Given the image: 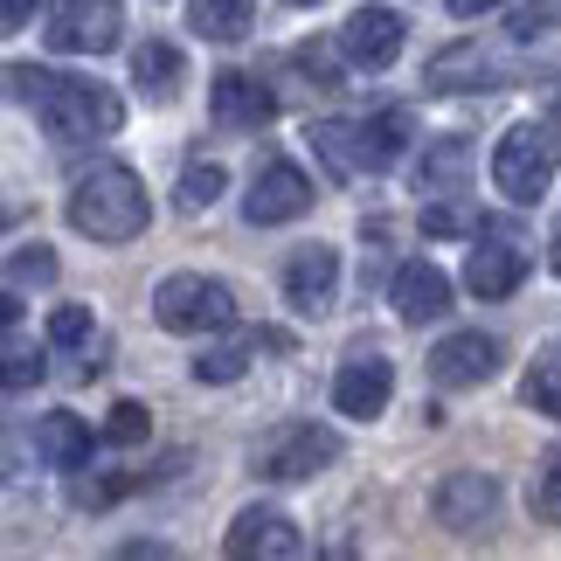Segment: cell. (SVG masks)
<instances>
[{"mask_svg": "<svg viewBox=\"0 0 561 561\" xmlns=\"http://www.w3.org/2000/svg\"><path fill=\"white\" fill-rule=\"evenodd\" d=\"M153 222V202H146V181L133 167H91L70 187V229L91 236V243H133Z\"/></svg>", "mask_w": 561, "mask_h": 561, "instance_id": "6da1fadb", "label": "cell"}, {"mask_svg": "<svg viewBox=\"0 0 561 561\" xmlns=\"http://www.w3.org/2000/svg\"><path fill=\"white\" fill-rule=\"evenodd\" d=\"M35 112L42 125H49L56 139H112L118 125H125V104L112 83H91V77H56V70H42L35 83Z\"/></svg>", "mask_w": 561, "mask_h": 561, "instance_id": "7a4b0ae2", "label": "cell"}, {"mask_svg": "<svg viewBox=\"0 0 561 561\" xmlns=\"http://www.w3.org/2000/svg\"><path fill=\"white\" fill-rule=\"evenodd\" d=\"M554 174H561L554 125H513V133L492 146V187H500L506 202H520V208L541 202V194L554 187Z\"/></svg>", "mask_w": 561, "mask_h": 561, "instance_id": "3957f363", "label": "cell"}, {"mask_svg": "<svg viewBox=\"0 0 561 561\" xmlns=\"http://www.w3.org/2000/svg\"><path fill=\"white\" fill-rule=\"evenodd\" d=\"M153 319L167 333H222V327H236V291L222 277L174 271V277H160V291H153Z\"/></svg>", "mask_w": 561, "mask_h": 561, "instance_id": "277c9868", "label": "cell"}, {"mask_svg": "<svg viewBox=\"0 0 561 561\" xmlns=\"http://www.w3.org/2000/svg\"><path fill=\"white\" fill-rule=\"evenodd\" d=\"M340 458V437L327 423H277L264 444L250 450V471L271 485H291V479H312V471H327Z\"/></svg>", "mask_w": 561, "mask_h": 561, "instance_id": "5b68a950", "label": "cell"}, {"mask_svg": "<svg viewBox=\"0 0 561 561\" xmlns=\"http://www.w3.org/2000/svg\"><path fill=\"white\" fill-rule=\"evenodd\" d=\"M49 49L62 56H112L125 42V8L118 0H49Z\"/></svg>", "mask_w": 561, "mask_h": 561, "instance_id": "8992f818", "label": "cell"}, {"mask_svg": "<svg viewBox=\"0 0 561 561\" xmlns=\"http://www.w3.org/2000/svg\"><path fill=\"white\" fill-rule=\"evenodd\" d=\"M388 396H396V360L375 354V347H354L347 360H340V375H333V409L340 416H354V423H375Z\"/></svg>", "mask_w": 561, "mask_h": 561, "instance_id": "52a82bcc", "label": "cell"}, {"mask_svg": "<svg viewBox=\"0 0 561 561\" xmlns=\"http://www.w3.org/2000/svg\"><path fill=\"white\" fill-rule=\"evenodd\" d=\"M222 554H229V561H298V554H306V534H298L291 513L250 506V513H236Z\"/></svg>", "mask_w": 561, "mask_h": 561, "instance_id": "ba28073f", "label": "cell"}, {"mask_svg": "<svg viewBox=\"0 0 561 561\" xmlns=\"http://www.w3.org/2000/svg\"><path fill=\"white\" fill-rule=\"evenodd\" d=\"M306 208H312V181H306V167H291V160H271L264 174L250 181V194H243V215H250L256 229L298 222Z\"/></svg>", "mask_w": 561, "mask_h": 561, "instance_id": "9c48e42d", "label": "cell"}, {"mask_svg": "<svg viewBox=\"0 0 561 561\" xmlns=\"http://www.w3.org/2000/svg\"><path fill=\"white\" fill-rule=\"evenodd\" d=\"M430 513H437V527H450V534H485L492 513H500V485H492L485 471H450L437 485V500H430Z\"/></svg>", "mask_w": 561, "mask_h": 561, "instance_id": "30bf717a", "label": "cell"}, {"mask_svg": "<svg viewBox=\"0 0 561 561\" xmlns=\"http://www.w3.org/2000/svg\"><path fill=\"white\" fill-rule=\"evenodd\" d=\"M208 112H215L222 133H264V125L277 118V98L250 70H222V77L208 83Z\"/></svg>", "mask_w": 561, "mask_h": 561, "instance_id": "8fae6325", "label": "cell"}, {"mask_svg": "<svg viewBox=\"0 0 561 561\" xmlns=\"http://www.w3.org/2000/svg\"><path fill=\"white\" fill-rule=\"evenodd\" d=\"M430 375H437V388H479V381L500 375V340L492 333H450L430 354Z\"/></svg>", "mask_w": 561, "mask_h": 561, "instance_id": "7c38bea8", "label": "cell"}, {"mask_svg": "<svg viewBox=\"0 0 561 561\" xmlns=\"http://www.w3.org/2000/svg\"><path fill=\"white\" fill-rule=\"evenodd\" d=\"M340 56L360 62V70H388V62L402 56V14H388V8L347 14V28H340Z\"/></svg>", "mask_w": 561, "mask_h": 561, "instance_id": "4fadbf2b", "label": "cell"}, {"mask_svg": "<svg viewBox=\"0 0 561 561\" xmlns=\"http://www.w3.org/2000/svg\"><path fill=\"white\" fill-rule=\"evenodd\" d=\"M333 291H340V250H327V243H306L285 264V298L298 312H333Z\"/></svg>", "mask_w": 561, "mask_h": 561, "instance_id": "5bb4252c", "label": "cell"}, {"mask_svg": "<svg viewBox=\"0 0 561 561\" xmlns=\"http://www.w3.org/2000/svg\"><path fill=\"white\" fill-rule=\"evenodd\" d=\"M388 298H396V312L409 319V327H430V319L450 312V277L437 264H402L396 285H388Z\"/></svg>", "mask_w": 561, "mask_h": 561, "instance_id": "9a60e30c", "label": "cell"}, {"mask_svg": "<svg viewBox=\"0 0 561 561\" xmlns=\"http://www.w3.org/2000/svg\"><path fill=\"white\" fill-rule=\"evenodd\" d=\"M465 285L479 298H513L527 285V250L520 243H479L465 256Z\"/></svg>", "mask_w": 561, "mask_h": 561, "instance_id": "2e32d148", "label": "cell"}, {"mask_svg": "<svg viewBox=\"0 0 561 561\" xmlns=\"http://www.w3.org/2000/svg\"><path fill=\"white\" fill-rule=\"evenodd\" d=\"M360 133V160H368V174H388L402 153H409V139H416V118L402 112V104H388V112H375L368 125H354Z\"/></svg>", "mask_w": 561, "mask_h": 561, "instance_id": "e0dca14e", "label": "cell"}, {"mask_svg": "<svg viewBox=\"0 0 561 561\" xmlns=\"http://www.w3.org/2000/svg\"><path fill=\"white\" fill-rule=\"evenodd\" d=\"M500 83H506V70L485 49H471V42L430 62V91H500Z\"/></svg>", "mask_w": 561, "mask_h": 561, "instance_id": "ac0fdd59", "label": "cell"}, {"mask_svg": "<svg viewBox=\"0 0 561 561\" xmlns=\"http://www.w3.org/2000/svg\"><path fill=\"white\" fill-rule=\"evenodd\" d=\"M35 450H42L56 471H83V465H91V423L70 416V409H56V416H42Z\"/></svg>", "mask_w": 561, "mask_h": 561, "instance_id": "d6986e66", "label": "cell"}, {"mask_svg": "<svg viewBox=\"0 0 561 561\" xmlns=\"http://www.w3.org/2000/svg\"><path fill=\"white\" fill-rule=\"evenodd\" d=\"M133 77H139V91L153 104H174L181 83H187V62H181L174 42H139V49H133Z\"/></svg>", "mask_w": 561, "mask_h": 561, "instance_id": "ffe728a7", "label": "cell"}, {"mask_svg": "<svg viewBox=\"0 0 561 561\" xmlns=\"http://www.w3.org/2000/svg\"><path fill=\"white\" fill-rule=\"evenodd\" d=\"M306 139H312V153L327 160V174H333V181H360V174H368V160H360V133H354V125L327 118V125H312Z\"/></svg>", "mask_w": 561, "mask_h": 561, "instance_id": "44dd1931", "label": "cell"}, {"mask_svg": "<svg viewBox=\"0 0 561 561\" xmlns=\"http://www.w3.org/2000/svg\"><path fill=\"white\" fill-rule=\"evenodd\" d=\"M250 21H256L250 0H194L187 8V28L202 42H236V35H250Z\"/></svg>", "mask_w": 561, "mask_h": 561, "instance_id": "7402d4cb", "label": "cell"}, {"mask_svg": "<svg viewBox=\"0 0 561 561\" xmlns=\"http://www.w3.org/2000/svg\"><path fill=\"white\" fill-rule=\"evenodd\" d=\"M520 396H527L534 416H554V423H561V354H534V368H527V381H520Z\"/></svg>", "mask_w": 561, "mask_h": 561, "instance_id": "603a6c76", "label": "cell"}, {"mask_svg": "<svg viewBox=\"0 0 561 561\" xmlns=\"http://www.w3.org/2000/svg\"><path fill=\"white\" fill-rule=\"evenodd\" d=\"M250 354H256V340H229V347H208L202 360H194V381H243V368H250Z\"/></svg>", "mask_w": 561, "mask_h": 561, "instance_id": "cb8c5ba5", "label": "cell"}, {"mask_svg": "<svg viewBox=\"0 0 561 561\" xmlns=\"http://www.w3.org/2000/svg\"><path fill=\"white\" fill-rule=\"evenodd\" d=\"M458 174H465V146L458 139H437L423 160V194H458Z\"/></svg>", "mask_w": 561, "mask_h": 561, "instance_id": "d4e9b609", "label": "cell"}, {"mask_svg": "<svg viewBox=\"0 0 561 561\" xmlns=\"http://www.w3.org/2000/svg\"><path fill=\"white\" fill-rule=\"evenodd\" d=\"M222 181H229V174H222L215 160H194L187 174H181V187H174V194H181V208H187V215H202V208H215V194H222Z\"/></svg>", "mask_w": 561, "mask_h": 561, "instance_id": "484cf974", "label": "cell"}, {"mask_svg": "<svg viewBox=\"0 0 561 561\" xmlns=\"http://www.w3.org/2000/svg\"><path fill=\"white\" fill-rule=\"evenodd\" d=\"M527 500H534V513H541L548 527H561V450H548V458H541V471H534V492H527Z\"/></svg>", "mask_w": 561, "mask_h": 561, "instance_id": "4316f807", "label": "cell"}, {"mask_svg": "<svg viewBox=\"0 0 561 561\" xmlns=\"http://www.w3.org/2000/svg\"><path fill=\"white\" fill-rule=\"evenodd\" d=\"M42 375H49L42 347H0V388H35Z\"/></svg>", "mask_w": 561, "mask_h": 561, "instance_id": "83f0119b", "label": "cell"}, {"mask_svg": "<svg viewBox=\"0 0 561 561\" xmlns=\"http://www.w3.org/2000/svg\"><path fill=\"white\" fill-rule=\"evenodd\" d=\"M423 229H430V236H479V215H471L465 202H450V194H444L437 208H423Z\"/></svg>", "mask_w": 561, "mask_h": 561, "instance_id": "f1b7e54d", "label": "cell"}, {"mask_svg": "<svg viewBox=\"0 0 561 561\" xmlns=\"http://www.w3.org/2000/svg\"><path fill=\"white\" fill-rule=\"evenodd\" d=\"M146 430H153V416H146V402H118L112 416H104V437H112V444H139Z\"/></svg>", "mask_w": 561, "mask_h": 561, "instance_id": "f546056e", "label": "cell"}, {"mask_svg": "<svg viewBox=\"0 0 561 561\" xmlns=\"http://www.w3.org/2000/svg\"><path fill=\"white\" fill-rule=\"evenodd\" d=\"M49 340L56 347H83V340H91V306H56L49 312Z\"/></svg>", "mask_w": 561, "mask_h": 561, "instance_id": "4dcf8cb0", "label": "cell"}, {"mask_svg": "<svg viewBox=\"0 0 561 561\" xmlns=\"http://www.w3.org/2000/svg\"><path fill=\"white\" fill-rule=\"evenodd\" d=\"M8 271H14V285H49V277H56V256L35 243V250H21Z\"/></svg>", "mask_w": 561, "mask_h": 561, "instance_id": "1f68e13d", "label": "cell"}, {"mask_svg": "<svg viewBox=\"0 0 561 561\" xmlns=\"http://www.w3.org/2000/svg\"><path fill=\"white\" fill-rule=\"evenodd\" d=\"M554 28V0H534V8L513 14V42H541Z\"/></svg>", "mask_w": 561, "mask_h": 561, "instance_id": "d6a6232c", "label": "cell"}, {"mask_svg": "<svg viewBox=\"0 0 561 561\" xmlns=\"http://www.w3.org/2000/svg\"><path fill=\"white\" fill-rule=\"evenodd\" d=\"M35 21V0H0V35H21Z\"/></svg>", "mask_w": 561, "mask_h": 561, "instance_id": "836d02e7", "label": "cell"}, {"mask_svg": "<svg viewBox=\"0 0 561 561\" xmlns=\"http://www.w3.org/2000/svg\"><path fill=\"white\" fill-rule=\"evenodd\" d=\"M444 8H450V14H458V21H471V14H485V8H500V0H444Z\"/></svg>", "mask_w": 561, "mask_h": 561, "instance_id": "e575fe53", "label": "cell"}, {"mask_svg": "<svg viewBox=\"0 0 561 561\" xmlns=\"http://www.w3.org/2000/svg\"><path fill=\"white\" fill-rule=\"evenodd\" d=\"M8 327H21V306H14L8 291H0V333H8Z\"/></svg>", "mask_w": 561, "mask_h": 561, "instance_id": "d590c367", "label": "cell"}, {"mask_svg": "<svg viewBox=\"0 0 561 561\" xmlns=\"http://www.w3.org/2000/svg\"><path fill=\"white\" fill-rule=\"evenodd\" d=\"M548 264L561 271V222H554V236H548Z\"/></svg>", "mask_w": 561, "mask_h": 561, "instance_id": "8d00e7d4", "label": "cell"}, {"mask_svg": "<svg viewBox=\"0 0 561 561\" xmlns=\"http://www.w3.org/2000/svg\"><path fill=\"white\" fill-rule=\"evenodd\" d=\"M285 8H319V0H285Z\"/></svg>", "mask_w": 561, "mask_h": 561, "instance_id": "74e56055", "label": "cell"}, {"mask_svg": "<svg viewBox=\"0 0 561 561\" xmlns=\"http://www.w3.org/2000/svg\"><path fill=\"white\" fill-rule=\"evenodd\" d=\"M554 125H561V98H554Z\"/></svg>", "mask_w": 561, "mask_h": 561, "instance_id": "f35d334b", "label": "cell"}]
</instances>
